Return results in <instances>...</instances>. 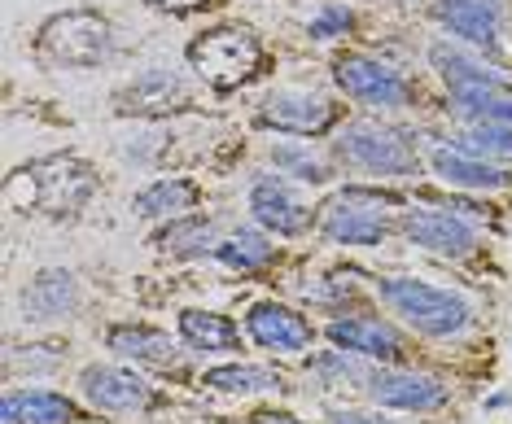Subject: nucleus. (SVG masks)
I'll use <instances>...</instances> for the list:
<instances>
[{
    "mask_svg": "<svg viewBox=\"0 0 512 424\" xmlns=\"http://www.w3.org/2000/svg\"><path fill=\"white\" fill-rule=\"evenodd\" d=\"M92 193H97V175H92L88 162L71 158V153L27 162L5 180V202L9 210H22V215H31V210L49 219L79 215L92 202Z\"/></svg>",
    "mask_w": 512,
    "mask_h": 424,
    "instance_id": "f257e3e1",
    "label": "nucleus"
},
{
    "mask_svg": "<svg viewBox=\"0 0 512 424\" xmlns=\"http://www.w3.org/2000/svg\"><path fill=\"white\" fill-rule=\"evenodd\" d=\"M189 66L215 92H232L246 84V79L259 75L263 44L254 40V31H246V27H215L189 44Z\"/></svg>",
    "mask_w": 512,
    "mask_h": 424,
    "instance_id": "f03ea898",
    "label": "nucleus"
},
{
    "mask_svg": "<svg viewBox=\"0 0 512 424\" xmlns=\"http://www.w3.org/2000/svg\"><path fill=\"white\" fill-rule=\"evenodd\" d=\"M377 289H381V298L425 337H451L469 324V306H464L456 293L434 289V285H425V280L394 276V280H381Z\"/></svg>",
    "mask_w": 512,
    "mask_h": 424,
    "instance_id": "7ed1b4c3",
    "label": "nucleus"
},
{
    "mask_svg": "<svg viewBox=\"0 0 512 424\" xmlns=\"http://www.w3.org/2000/svg\"><path fill=\"white\" fill-rule=\"evenodd\" d=\"M40 53L57 66L92 70L110 57V22L92 9H71L44 22L40 31Z\"/></svg>",
    "mask_w": 512,
    "mask_h": 424,
    "instance_id": "20e7f679",
    "label": "nucleus"
},
{
    "mask_svg": "<svg viewBox=\"0 0 512 424\" xmlns=\"http://www.w3.org/2000/svg\"><path fill=\"white\" fill-rule=\"evenodd\" d=\"M399 206V197L377 193V188H342L329 206H324V237L333 245H377L386 237V210Z\"/></svg>",
    "mask_w": 512,
    "mask_h": 424,
    "instance_id": "39448f33",
    "label": "nucleus"
},
{
    "mask_svg": "<svg viewBox=\"0 0 512 424\" xmlns=\"http://www.w3.org/2000/svg\"><path fill=\"white\" fill-rule=\"evenodd\" d=\"M337 153L368 175H416V153L394 127L381 123H351L337 140Z\"/></svg>",
    "mask_w": 512,
    "mask_h": 424,
    "instance_id": "423d86ee",
    "label": "nucleus"
},
{
    "mask_svg": "<svg viewBox=\"0 0 512 424\" xmlns=\"http://www.w3.org/2000/svg\"><path fill=\"white\" fill-rule=\"evenodd\" d=\"M333 79L346 97H355L364 105H381V110H399V105H407V84L390 66L372 62V57H359V53L337 57Z\"/></svg>",
    "mask_w": 512,
    "mask_h": 424,
    "instance_id": "0eeeda50",
    "label": "nucleus"
},
{
    "mask_svg": "<svg viewBox=\"0 0 512 424\" xmlns=\"http://www.w3.org/2000/svg\"><path fill=\"white\" fill-rule=\"evenodd\" d=\"M333 119H337V105L324 97H311V92H272L259 110L263 127L294 132V136H320L333 127Z\"/></svg>",
    "mask_w": 512,
    "mask_h": 424,
    "instance_id": "6e6552de",
    "label": "nucleus"
},
{
    "mask_svg": "<svg viewBox=\"0 0 512 424\" xmlns=\"http://www.w3.org/2000/svg\"><path fill=\"white\" fill-rule=\"evenodd\" d=\"M250 215H254L259 228L276 232V237H298V232L311 223V210L302 206L294 188H289L285 180H276V175L254 180V188H250Z\"/></svg>",
    "mask_w": 512,
    "mask_h": 424,
    "instance_id": "1a4fd4ad",
    "label": "nucleus"
},
{
    "mask_svg": "<svg viewBox=\"0 0 512 424\" xmlns=\"http://www.w3.org/2000/svg\"><path fill=\"white\" fill-rule=\"evenodd\" d=\"M403 232L421 245V250L442 254V258H464V254H473V245H477L469 223L460 215H447V210H407Z\"/></svg>",
    "mask_w": 512,
    "mask_h": 424,
    "instance_id": "9d476101",
    "label": "nucleus"
},
{
    "mask_svg": "<svg viewBox=\"0 0 512 424\" xmlns=\"http://www.w3.org/2000/svg\"><path fill=\"white\" fill-rule=\"evenodd\" d=\"M246 328L263 350H281V355H298V350H307L311 337H316L311 324L281 302H254L246 315Z\"/></svg>",
    "mask_w": 512,
    "mask_h": 424,
    "instance_id": "9b49d317",
    "label": "nucleus"
},
{
    "mask_svg": "<svg viewBox=\"0 0 512 424\" xmlns=\"http://www.w3.org/2000/svg\"><path fill=\"white\" fill-rule=\"evenodd\" d=\"M329 341L337 350H351V355H359V359H386V363L403 359V337L394 333L386 320H372V315L333 320L329 324Z\"/></svg>",
    "mask_w": 512,
    "mask_h": 424,
    "instance_id": "f8f14e48",
    "label": "nucleus"
},
{
    "mask_svg": "<svg viewBox=\"0 0 512 424\" xmlns=\"http://www.w3.org/2000/svg\"><path fill=\"white\" fill-rule=\"evenodd\" d=\"M368 394L377 407L390 411H434L442 403V385L421 372H372Z\"/></svg>",
    "mask_w": 512,
    "mask_h": 424,
    "instance_id": "ddd939ff",
    "label": "nucleus"
},
{
    "mask_svg": "<svg viewBox=\"0 0 512 424\" xmlns=\"http://www.w3.org/2000/svg\"><path fill=\"white\" fill-rule=\"evenodd\" d=\"M84 398L101 411H136L149 403V385L136 372L123 368H88L84 372Z\"/></svg>",
    "mask_w": 512,
    "mask_h": 424,
    "instance_id": "4468645a",
    "label": "nucleus"
},
{
    "mask_svg": "<svg viewBox=\"0 0 512 424\" xmlns=\"http://www.w3.org/2000/svg\"><path fill=\"white\" fill-rule=\"evenodd\" d=\"M189 105V92L176 75L167 70H149L127 92H119V110L123 114H176Z\"/></svg>",
    "mask_w": 512,
    "mask_h": 424,
    "instance_id": "2eb2a0df",
    "label": "nucleus"
},
{
    "mask_svg": "<svg viewBox=\"0 0 512 424\" xmlns=\"http://www.w3.org/2000/svg\"><path fill=\"white\" fill-rule=\"evenodd\" d=\"M0 420L5 424H71L79 420V411L71 398L53 394V390H9L0 403Z\"/></svg>",
    "mask_w": 512,
    "mask_h": 424,
    "instance_id": "dca6fc26",
    "label": "nucleus"
},
{
    "mask_svg": "<svg viewBox=\"0 0 512 424\" xmlns=\"http://www.w3.org/2000/svg\"><path fill=\"white\" fill-rule=\"evenodd\" d=\"M79 302V285L71 272H40L31 280L27 289H22V306H27L31 320H62V315H71Z\"/></svg>",
    "mask_w": 512,
    "mask_h": 424,
    "instance_id": "f3484780",
    "label": "nucleus"
},
{
    "mask_svg": "<svg viewBox=\"0 0 512 424\" xmlns=\"http://www.w3.org/2000/svg\"><path fill=\"white\" fill-rule=\"evenodd\" d=\"M180 337L184 346L202 350V355H228V350H241V333L228 315L215 311H180Z\"/></svg>",
    "mask_w": 512,
    "mask_h": 424,
    "instance_id": "a211bd4d",
    "label": "nucleus"
},
{
    "mask_svg": "<svg viewBox=\"0 0 512 424\" xmlns=\"http://www.w3.org/2000/svg\"><path fill=\"white\" fill-rule=\"evenodd\" d=\"M434 175L451 188H504L508 175L482 158H469L464 149H434Z\"/></svg>",
    "mask_w": 512,
    "mask_h": 424,
    "instance_id": "6ab92c4d",
    "label": "nucleus"
},
{
    "mask_svg": "<svg viewBox=\"0 0 512 424\" xmlns=\"http://www.w3.org/2000/svg\"><path fill=\"white\" fill-rule=\"evenodd\" d=\"M438 18L473 44H495V35H499L495 0H438Z\"/></svg>",
    "mask_w": 512,
    "mask_h": 424,
    "instance_id": "aec40b11",
    "label": "nucleus"
},
{
    "mask_svg": "<svg viewBox=\"0 0 512 424\" xmlns=\"http://www.w3.org/2000/svg\"><path fill=\"white\" fill-rule=\"evenodd\" d=\"M110 350L123 359H136V363H154V368H171L176 363V346H171L167 333L158 328H145V324H119L110 328Z\"/></svg>",
    "mask_w": 512,
    "mask_h": 424,
    "instance_id": "412c9836",
    "label": "nucleus"
},
{
    "mask_svg": "<svg viewBox=\"0 0 512 424\" xmlns=\"http://www.w3.org/2000/svg\"><path fill=\"white\" fill-rule=\"evenodd\" d=\"M193 206H197V184L180 180V175H171V180H154L149 188H141V193L132 197V210L141 219H162V215L180 219L184 210H193Z\"/></svg>",
    "mask_w": 512,
    "mask_h": 424,
    "instance_id": "4be33fe9",
    "label": "nucleus"
},
{
    "mask_svg": "<svg viewBox=\"0 0 512 424\" xmlns=\"http://www.w3.org/2000/svg\"><path fill=\"white\" fill-rule=\"evenodd\" d=\"M215 258L224 267H232V272H263L276 258V245H267L259 228H241V232H232L228 241L215 245Z\"/></svg>",
    "mask_w": 512,
    "mask_h": 424,
    "instance_id": "5701e85b",
    "label": "nucleus"
},
{
    "mask_svg": "<svg viewBox=\"0 0 512 424\" xmlns=\"http://www.w3.org/2000/svg\"><path fill=\"white\" fill-rule=\"evenodd\" d=\"M219 394H263V390H281V376L272 368H254V363H228V368H211L206 381Z\"/></svg>",
    "mask_w": 512,
    "mask_h": 424,
    "instance_id": "b1692460",
    "label": "nucleus"
},
{
    "mask_svg": "<svg viewBox=\"0 0 512 424\" xmlns=\"http://www.w3.org/2000/svg\"><path fill=\"white\" fill-rule=\"evenodd\" d=\"M154 245L162 254H202L211 245V219L202 215H180L171 228H162Z\"/></svg>",
    "mask_w": 512,
    "mask_h": 424,
    "instance_id": "393cba45",
    "label": "nucleus"
},
{
    "mask_svg": "<svg viewBox=\"0 0 512 424\" xmlns=\"http://www.w3.org/2000/svg\"><path fill=\"white\" fill-rule=\"evenodd\" d=\"M434 66L442 70V79H447L451 88H473V84H486V88H499L504 79L495 75V70H486V66H477V62H469L464 53H456V49H447V44H438L434 49Z\"/></svg>",
    "mask_w": 512,
    "mask_h": 424,
    "instance_id": "a878e982",
    "label": "nucleus"
},
{
    "mask_svg": "<svg viewBox=\"0 0 512 424\" xmlns=\"http://www.w3.org/2000/svg\"><path fill=\"white\" fill-rule=\"evenodd\" d=\"M311 372L320 376L324 385H368L372 368L351 350H324V355L311 359Z\"/></svg>",
    "mask_w": 512,
    "mask_h": 424,
    "instance_id": "bb28decb",
    "label": "nucleus"
},
{
    "mask_svg": "<svg viewBox=\"0 0 512 424\" xmlns=\"http://www.w3.org/2000/svg\"><path fill=\"white\" fill-rule=\"evenodd\" d=\"M272 162H276V167H281L285 175L302 180V184H324V180H329V171H324L320 162L311 158L307 149H298V145H276V149H272Z\"/></svg>",
    "mask_w": 512,
    "mask_h": 424,
    "instance_id": "cd10ccee",
    "label": "nucleus"
},
{
    "mask_svg": "<svg viewBox=\"0 0 512 424\" xmlns=\"http://www.w3.org/2000/svg\"><path fill=\"white\" fill-rule=\"evenodd\" d=\"M464 153H495L512 158V123H482L464 136Z\"/></svg>",
    "mask_w": 512,
    "mask_h": 424,
    "instance_id": "c85d7f7f",
    "label": "nucleus"
},
{
    "mask_svg": "<svg viewBox=\"0 0 512 424\" xmlns=\"http://www.w3.org/2000/svg\"><path fill=\"white\" fill-rule=\"evenodd\" d=\"M298 298L311 302V306H337L351 298V285L346 280H333V276H316L311 285H298Z\"/></svg>",
    "mask_w": 512,
    "mask_h": 424,
    "instance_id": "c756f323",
    "label": "nucleus"
},
{
    "mask_svg": "<svg viewBox=\"0 0 512 424\" xmlns=\"http://www.w3.org/2000/svg\"><path fill=\"white\" fill-rule=\"evenodd\" d=\"M36 350H40V346L9 350L5 368H9V372H18V368H27V372H57V363H62V346H49V355H36Z\"/></svg>",
    "mask_w": 512,
    "mask_h": 424,
    "instance_id": "7c9ffc66",
    "label": "nucleus"
},
{
    "mask_svg": "<svg viewBox=\"0 0 512 424\" xmlns=\"http://www.w3.org/2000/svg\"><path fill=\"white\" fill-rule=\"evenodd\" d=\"M346 27H351V9L329 5L316 22H311V35H316V40H333V35H346Z\"/></svg>",
    "mask_w": 512,
    "mask_h": 424,
    "instance_id": "2f4dec72",
    "label": "nucleus"
},
{
    "mask_svg": "<svg viewBox=\"0 0 512 424\" xmlns=\"http://www.w3.org/2000/svg\"><path fill=\"white\" fill-rule=\"evenodd\" d=\"M145 5H154V9H167V14H193V9H202L206 0H145Z\"/></svg>",
    "mask_w": 512,
    "mask_h": 424,
    "instance_id": "473e14b6",
    "label": "nucleus"
},
{
    "mask_svg": "<svg viewBox=\"0 0 512 424\" xmlns=\"http://www.w3.org/2000/svg\"><path fill=\"white\" fill-rule=\"evenodd\" d=\"M329 424H390V420H381V416H359V411H333Z\"/></svg>",
    "mask_w": 512,
    "mask_h": 424,
    "instance_id": "72a5a7b5",
    "label": "nucleus"
},
{
    "mask_svg": "<svg viewBox=\"0 0 512 424\" xmlns=\"http://www.w3.org/2000/svg\"><path fill=\"white\" fill-rule=\"evenodd\" d=\"M254 424H302V420H294L289 411H259V416H254Z\"/></svg>",
    "mask_w": 512,
    "mask_h": 424,
    "instance_id": "f704fd0d",
    "label": "nucleus"
},
{
    "mask_svg": "<svg viewBox=\"0 0 512 424\" xmlns=\"http://www.w3.org/2000/svg\"><path fill=\"white\" fill-rule=\"evenodd\" d=\"M512 403V394H495V398H486V407L491 411H499V407H508Z\"/></svg>",
    "mask_w": 512,
    "mask_h": 424,
    "instance_id": "c9c22d12",
    "label": "nucleus"
}]
</instances>
